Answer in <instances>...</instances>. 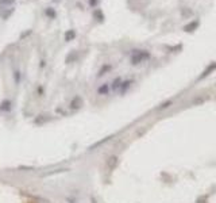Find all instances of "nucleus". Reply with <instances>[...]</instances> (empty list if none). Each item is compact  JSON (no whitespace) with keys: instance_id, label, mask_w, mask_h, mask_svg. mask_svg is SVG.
Listing matches in <instances>:
<instances>
[{"instance_id":"11","label":"nucleus","mask_w":216,"mask_h":203,"mask_svg":"<svg viewBox=\"0 0 216 203\" xmlns=\"http://www.w3.org/2000/svg\"><path fill=\"white\" fill-rule=\"evenodd\" d=\"M53 2H54V3H60L61 0H53Z\"/></svg>"},{"instance_id":"8","label":"nucleus","mask_w":216,"mask_h":203,"mask_svg":"<svg viewBox=\"0 0 216 203\" xmlns=\"http://www.w3.org/2000/svg\"><path fill=\"white\" fill-rule=\"evenodd\" d=\"M99 92H100V93H107V92H108V85L105 84V85H103L101 88H99Z\"/></svg>"},{"instance_id":"3","label":"nucleus","mask_w":216,"mask_h":203,"mask_svg":"<svg viewBox=\"0 0 216 203\" xmlns=\"http://www.w3.org/2000/svg\"><path fill=\"white\" fill-rule=\"evenodd\" d=\"M45 15L46 16H49L50 19H54L55 18V15H57V12H55V10L54 8H51V7H47L46 10H45Z\"/></svg>"},{"instance_id":"9","label":"nucleus","mask_w":216,"mask_h":203,"mask_svg":"<svg viewBox=\"0 0 216 203\" xmlns=\"http://www.w3.org/2000/svg\"><path fill=\"white\" fill-rule=\"evenodd\" d=\"M170 104H172V102H170V100H169V102H165V103L162 104V106H160V110H164V108H166V107H169Z\"/></svg>"},{"instance_id":"6","label":"nucleus","mask_w":216,"mask_h":203,"mask_svg":"<svg viewBox=\"0 0 216 203\" xmlns=\"http://www.w3.org/2000/svg\"><path fill=\"white\" fill-rule=\"evenodd\" d=\"M93 16L97 18L99 20H103L104 19V15H103V12H101L100 10H95V11H93Z\"/></svg>"},{"instance_id":"5","label":"nucleus","mask_w":216,"mask_h":203,"mask_svg":"<svg viewBox=\"0 0 216 203\" xmlns=\"http://www.w3.org/2000/svg\"><path fill=\"white\" fill-rule=\"evenodd\" d=\"M76 37V31L74 30H68L65 32V41H72Z\"/></svg>"},{"instance_id":"7","label":"nucleus","mask_w":216,"mask_h":203,"mask_svg":"<svg viewBox=\"0 0 216 203\" xmlns=\"http://www.w3.org/2000/svg\"><path fill=\"white\" fill-rule=\"evenodd\" d=\"M14 3H15V0H0V4H3V6H11Z\"/></svg>"},{"instance_id":"1","label":"nucleus","mask_w":216,"mask_h":203,"mask_svg":"<svg viewBox=\"0 0 216 203\" xmlns=\"http://www.w3.org/2000/svg\"><path fill=\"white\" fill-rule=\"evenodd\" d=\"M150 58V53L146 52V50H134L132 56H131V64L137 65V64H141L143 61L149 60Z\"/></svg>"},{"instance_id":"10","label":"nucleus","mask_w":216,"mask_h":203,"mask_svg":"<svg viewBox=\"0 0 216 203\" xmlns=\"http://www.w3.org/2000/svg\"><path fill=\"white\" fill-rule=\"evenodd\" d=\"M97 2H99V0H89V4L93 7V6H96V4H97Z\"/></svg>"},{"instance_id":"2","label":"nucleus","mask_w":216,"mask_h":203,"mask_svg":"<svg viewBox=\"0 0 216 203\" xmlns=\"http://www.w3.org/2000/svg\"><path fill=\"white\" fill-rule=\"evenodd\" d=\"M215 69H216V62H214V64H211V65H209V67H208V68H207V69H205V71H204V72H203V75H201L200 77H199V80H201V79H205V77H207V76H208V75H209V73H212V72L215 71Z\"/></svg>"},{"instance_id":"4","label":"nucleus","mask_w":216,"mask_h":203,"mask_svg":"<svg viewBox=\"0 0 216 203\" xmlns=\"http://www.w3.org/2000/svg\"><path fill=\"white\" fill-rule=\"evenodd\" d=\"M197 26H199V22H192V23H189V24H186V26L184 27V30L186 31V32H189V31H193L194 28H197Z\"/></svg>"}]
</instances>
